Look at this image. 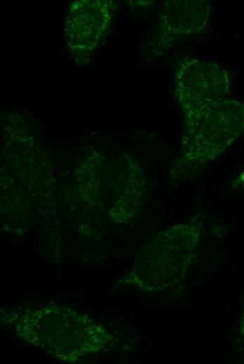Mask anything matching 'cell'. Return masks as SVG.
I'll return each mask as SVG.
<instances>
[{
    "label": "cell",
    "mask_w": 244,
    "mask_h": 364,
    "mask_svg": "<svg viewBox=\"0 0 244 364\" xmlns=\"http://www.w3.org/2000/svg\"><path fill=\"white\" fill-rule=\"evenodd\" d=\"M176 93L185 117V132L190 134L208 111L226 99L230 92L227 72L216 64L185 59L175 76Z\"/></svg>",
    "instance_id": "cell-1"
},
{
    "label": "cell",
    "mask_w": 244,
    "mask_h": 364,
    "mask_svg": "<svg viewBox=\"0 0 244 364\" xmlns=\"http://www.w3.org/2000/svg\"><path fill=\"white\" fill-rule=\"evenodd\" d=\"M244 131V104L226 99L216 104L182 142L184 158L201 163L216 158Z\"/></svg>",
    "instance_id": "cell-2"
},
{
    "label": "cell",
    "mask_w": 244,
    "mask_h": 364,
    "mask_svg": "<svg viewBox=\"0 0 244 364\" xmlns=\"http://www.w3.org/2000/svg\"><path fill=\"white\" fill-rule=\"evenodd\" d=\"M74 4L67 22L68 43L72 50L88 54L95 48L106 31L109 12L103 4L97 1Z\"/></svg>",
    "instance_id": "cell-3"
},
{
    "label": "cell",
    "mask_w": 244,
    "mask_h": 364,
    "mask_svg": "<svg viewBox=\"0 0 244 364\" xmlns=\"http://www.w3.org/2000/svg\"><path fill=\"white\" fill-rule=\"evenodd\" d=\"M163 31L175 37L200 32L206 25L209 5L205 1H170L166 2Z\"/></svg>",
    "instance_id": "cell-4"
},
{
    "label": "cell",
    "mask_w": 244,
    "mask_h": 364,
    "mask_svg": "<svg viewBox=\"0 0 244 364\" xmlns=\"http://www.w3.org/2000/svg\"><path fill=\"white\" fill-rule=\"evenodd\" d=\"M239 179H240L242 185L244 187V169H243L242 174H240Z\"/></svg>",
    "instance_id": "cell-5"
}]
</instances>
